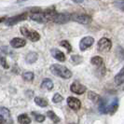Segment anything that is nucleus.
Listing matches in <instances>:
<instances>
[{"mask_svg": "<svg viewBox=\"0 0 124 124\" xmlns=\"http://www.w3.org/2000/svg\"><path fill=\"white\" fill-rule=\"evenodd\" d=\"M50 72L57 77H60L63 79H69L72 78V72L66 66H63L59 63H54L50 67Z\"/></svg>", "mask_w": 124, "mask_h": 124, "instance_id": "1", "label": "nucleus"}, {"mask_svg": "<svg viewBox=\"0 0 124 124\" xmlns=\"http://www.w3.org/2000/svg\"><path fill=\"white\" fill-rule=\"evenodd\" d=\"M112 42L107 37H102L97 43V50L101 53H106L111 50Z\"/></svg>", "mask_w": 124, "mask_h": 124, "instance_id": "5", "label": "nucleus"}, {"mask_svg": "<svg viewBox=\"0 0 124 124\" xmlns=\"http://www.w3.org/2000/svg\"><path fill=\"white\" fill-rule=\"evenodd\" d=\"M94 43V38L93 37H83L79 42V50L81 51H85L89 48H91Z\"/></svg>", "mask_w": 124, "mask_h": 124, "instance_id": "9", "label": "nucleus"}, {"mask_svg": "<svg viewBox=\"0 0 124 124\" xmlns=\"http://www.w3.org/2000/svg\"><path fill=\"white\" fill-rule=\"evenodd\" d=\"M70 20H71V14H69V13H57L55 11L50 18V22L54 23H58V24H64V23H68Z\"/></svg>", "mask_w": 124, "mask_h": 124, "instance_id": "4", "label": "nucleus"}, {"mask_svg": "<svg viewBox=\"0 0 124 124\" xmlns=\"http://www.w3.org/2000/svg\"><path fill=\"white\" fill-rule=\"evenodd\" d=\"M9 44L14 49H20V48H23L26 45V41L23 38H21V37H14L13 39L10 40Z\"/></svg>", "mask_w": 124, "mask_h": 124, "instance_id": "13", "label": "nucleus"}, {"mask_svg": "<svg viewBox=\"0 0 124 124\" xmlns=\"http://www.w3.org/2000/svg\"><path fill=\"white\" fill-rule=\"evenodd\" d=\"M41 89L47 90V91H51L53 89V82L50 80V78L44 79L41 83Z\"/></svg>", "mask_w": 124, "mask_h": 124, "instance_id": "17", "label": "nucleus"}, {"mask_svg": "<svg viewBox=\"0 0 124 124\" xmlns=\"http://www.w3.org/2000/svg\"><path fill=\"white\" fill-rule=\"evenodd\" d=\"M32 115H34L35 119L37 121H38V122H43L44 120H45V118H46L45 116L41 115V114H38V113H36V112H32Z\"/></svg>", "mask_w": 124, "mask_h": 124, "instance_id": "25", "label": "nucleus"}, {"mask_svg": "<svg viewBox=\"0 0 124 124\" xmlns=\"http://www.w3.org/2000/svg\"><path fill=\"white\" fill-rule=\"evenodd\" d=\"M91 62L93 65L96 66V67H101L104 64V60L100 56H94L91 59Z\"/></svg>", "mask_w": 124, "mask_h": 124, "instance_id": "18", "label": "nucleus"}, {"mask_svg": "<svg viewBox=\"0 0 124 124\" xmlns=\"http://www.w3.org/2000/svg\"><path fill=\"white\" fill-rule=\"evenodd\" d=\"M66 101H67V105H68L69 107L71 109L75 110V111L79 110V108L81 107V102L78 98H75V97L70 96V97L67 98Z\"/></svg>", "mask_w": 124, "mask_h": 124, "instance_id": "12", "label": "nucleus"}, {"mask_svg": "<svg viewBox=\"0 0 124 124\" xmlns=\"http://www.w3.org/2000/svg\"><path fill=\"white\" fill-rule=\"evenodd\" d=\"M72 1H74L75 3H82L84 0H72Z\"/></svg>", "mask_w": 124, "mask_h": 124, "instance_id": "30", "label": "nucleus"}, {"mask_svg": "<svg viewBox=\"0 0 124 124\" xmlns=\"http://www.w3.org/2000/svg\"><path fill=\"white\" fill-rule=\"evenodd\" d=\"M50 53H51L52 57L54 59H56L57 61H59V62H64L65 61L64 53L62 51H61V50H59L58 49H52V50H50Z\"/></svg>", "mask_w": 124, "mask_h": 124, "instance_id": "14", "label": "nucleus"}, {"mask_svg": "<svg viewBox=\"0 0 124 124\" xmlns=\"http://www.w3.org/2000/svg\"><path fill=\"white\" fill-rule=\"evenodd\" d=\"M28 17V13H23V14H19V15H16L14 17H8V18H6L5 20V24L8 25V26H12V25L17 24L18 23L22 22V21H24L26 20V18Z\"/></svg>", "mask_w": 124, "mask_h": 124, "instance_id": "8", "label": "nucleus"}, {"mask_svg": "<svg viewBox=\"0 0 124 124\" xmlns=\"http://www.w3.org/2000/svg\"><path fill=\"white\" fill-rule=\"evenodd\" d=\"M71 20H73L76 23H78L80 24H89L92 22L91 17L87 14L82 13H74L71 14Z\"/></svg>", "mask_w": 124, "mask_h": 124, "instance_id": "7", "label": "nucleus"}, {"mask_svg": "<svg viewBox=\"0 0 124 124\" xmlns=\"http://www.w3.org/2000/svg\"><path fill=\"white\" fill-rule=\"evenodd\" d=\"M35 103L37 104V106H41V107H46L48 106V101L45 99V98H42V97H36L35 98Z\"/></svg>", "mask_w": 124, "mask_h": 124, "instance_id": "20", "label": "nucleus"}, {"mask_svg": "<svg viewBox=\"0 0 124 124\" xmlns=\"http://www.w3.org/2000/svg\"><path fill=\"white\" fill-rule=\"evenodd\" d=\"M0 63H1V65H2L5 69H8V67H9V65H8V62H7L6 58L2 55V54L0 55Z\"/></svg>", "mask_w": 124, "mask_h": 124, "instance_id": "27", "label": "nucleus"}, {"mask_svg": "<svg viewBox=\"0 0 124 124\" xmlns=\"http://www.w3.org/2000/svg\"><path fill=\"white\" fill-rule=\"evenodd\" d=\"M26 1H28V0H17V3L20 4V3H23V2H26Z\"/></svg>", "mask_w": 124, "mask_h": 124, "instance_id": "31", "label": "nucleus"}, {"mask_svg": "<svg viewBox=\"0 0 124 124\" xmlns=\"http://www.w3.org/2000/svg\"><path fill=\"white\" fill-rule=\"evenodd\" d=\"M18 122L21 124H30L31 123V118L28 117L26 114H21L18 116Z\"/></svg>", "mask_w": 124, "mask_h": 124, "instance_id": "19", "label": "nucleus"}, {"mask_svg": "<svg viewBox=\"0 0 124 124\" xmlns=\"http://www.w3.org/2000/svg\"><path fill=\"white\" fill-rule=\"evenodd\" d=\"M0 118L8 124H12L13 122L10 116V111L6 107H0Z\"/></svg>", "mask_w": 124, "mask_h": 124, "instance_id": "11", "label": "nucleus"}, {"mask_svg": "<svg viewBox=\"0 0 124 124\" xmlns=\"http://www.w3.org/2000/svg\"><path fill=\"white\" fill-rule=\"evenodd\" d=\"M29 17L32 21H35V22L39 23H46L50 22L48 14L45 11H41L38 8H35L34 9H31Z\"/></svg>", "mask_w": 124, "mask_h": 124, "instance_id": "3", "label": "nucleus"}, {"mask_svg": "<svg viewBox=\"0 0 124 124\" xmlns=\"http://www.w3.org/2000/svg\"><path fill=\"white\" fill-rule=\"evenodd\" d=\"M62 100H63V98H62V96L61 95V94H59V93H55V94H54V96H53V98H52V102H53V103H55V104H57V103L62 102Z\"/></svg>", "mask_w": 124, "mask_h": 124, "instance_id": "28", "label": "nucleus"}, {"mask_svg": "<svg viewBox=\"0 0 124 124\" xmlns=\"http://www.w3.org/2000/svg\"><path fill=\"white\" fill-rule=\"evenodd\" d=\"M115 6L117 7V8H118L121 11H123L124 9V2L123 0H117L116 2H115Z\"/></svg>", "mask_w": 124, "mask_h": 124, "instance_id": "29", "label": "nucleus"}, {"mask_svg": "<svg viewBox=\"0 0 124 124\" xmlns=\"http://www.w3.org/2000/svg\"><path fill=\"white\" fill-rule=\"evenodd\" d=\"M0 124H5V122H4V121H3L1 118H0Z\"/></svg>", "mask_w": 124, "mask_h": 124, "instance_id": "33", "label": "nucleus"}, {"mask_svg": "<svg viewBox=\"0 0 124 124\" xmlns=\"http://www.w3.org/2000/svg\"><path fill=\"white\" fill-rule=\"evenodd\" d=\"M71 62L73 64H78V63H80L82 62V57H80L79 55H72L71 56Z\"/></svg>", "mask_w": 124, "mask_h": 124, "instance_id": "24", "label": "nucleus"}, {"mask_svg": "<svg viewBox=\"0 0 124 124\" xmlns=\"http://www.w3.org/2000/svg\"><path fill=\"white\" fill-rule=\"evenodd\" d=\"M89 98L92 100L93 102H94V103H96V102H99L100 100H101V97H100V95L96 94V93H93V92H89Z\"/></svg>", "mask_w": 124, "mask_h": 124, "instance_id": "23", "label": "nucleus"}, {"mask_svg": "<svg viewBox=\"0 0 124 124\" xmlns=\"http://www.w3.org/2000/svg\"><path fill=\"white\" fill-rule=\"evenodd\" d=\"M118 98H115L110 104H107L106 101L100 100L99 111L102 114H110V115H113L115 112L118 110Z\"/></svg>", "mask_w": 124, "mask_h": 124, "instance_id": "2", "label": "nucleus"}, {"mask_svg": "<svg viewBox=\"0 0 124 124\" xmlns=\"http://www.w3.org/2000/svg\"><path fill=\"white\" fill-rule=\"evenodd\" d=\"M123 82H124V68H121L120 71L117 74V76L115 77V83L118 86H120V85L123 84Z\"/></svg>", "mask_w": 124, "mask_h": 124, "instance_id": "16", "label": "nucleus"}, {"mask_svg": "<svg viewBox=\"0 0 124 124\" xmlns=\"http://www.w3.org/2000/svg\"><path fill=\"white\" fill-rule=\"evenodd\" d=\"M60 45H61L62 47H63V48H65L68 52H71V51H72V46L70 45V43H69L68 41H66V40H62V41H61Z\"/></svg>", "mask_w": 124, "mask_h": 124, "instance_id": "26", "label": "nucleus"}, {"mask_svg": "<svg viewBox=\"0 0 124 124\" xmlns=\"http://www.w3.org/2000/svg\"><path fill=\"white\" fill-rule=\"evenodd\" d=\"M34 78H35V75H34L33 72H30V71L24 72L23 74V78L25 81H28V82H31V81L34 80Z\"/></svg>", "mask_w": 124, "mask_h": 124, "instance_id": "22", "label": "nucleus"}, {"mask_svg": "<svg viewBox=\"0 0 124 124\" xmlns=\"http://www.w3.org/2000/svg\"><path fill=\"white\" fill-rule=\"evenodd\" d=\"M6 18H7V17H2V18H0V23H2V22H5Z\"/></svg>", "mask_w": 124, "mask_h": 124, "instance_id": "32", "label": "nucleus"}, {"mask_svg": "<svg viewBox=\"0 0 124 124\" xmlns=\"http://www.w3.org/2000/svg\"><path fill=\"white\" fill-rule=\"evenodd\" d=\"M70 90L72 93H76V94H78V95H81L87 91V88L85 87L84 85H82L81 83L78 82V81H75L71 84L70 86Z\"/></svg>", "mask_w": 124, "mask_h": 124, "instance_id": "10", "label": "nucleus"}, {"mask_svg": "<svg viewBox=\"0 0 124 124\" xmlns=\"http://www.w3.org/2000/svg\"><path fill=\"white\" fill-rule=\"evenodd\" d=\"M21 33L23 34V36L28 38L29 40H31L32 42H37L40 39V35L35 30H30L26 27H22L21 28Z\"/></svg>", "mask_w": 124, "mask_h": 124, "instance_id": "6", "label": "nucleus"}, {"mask_svg": "<svg viewBox=\"0 0 124 124\" xmlns=\"http://www.w3.org/2000/svg\"><path fill=\"white\" fill-rule=\"evenodd\" d=\"M47 116H48V117H49V118H50V119H51V120L54 122V123H59V122H60V120H61V119H60V118H59V117L56 115L54 112L50 111V110L47 112Z\"/></svg>", "mask_w": 124, "mask_h": 124, "instance_id": "21", "label": "nucleus"}, {"mask_svg": "<svg viewBox=\"0 0 124 124\" xmlns=\"http://www.w3.org/2000/svg\"><path fill=\"white\" fill-rule=\"evenodd\" d=\"M37 58H38V55H37V52L30 51L25 56V62H27V63H34V62H37Z\"/></svg>", "mask_w": 124, "mask_h": 124, "instance_id": "15", "label": "nucleus"}]
</instances>
